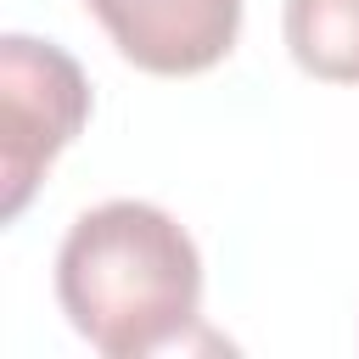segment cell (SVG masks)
Masks as SVG:
<instances>
[{
  "instance_id": "1",
  "label": "cell",
  "mask_w": 359,
  "mask_h": 359,
  "mask_svg": "<svg viewBox=\"0 0 359 359\" xmlns=\"http://www.w3.org/2000/svg\"><path fill=\"white\" fill-rule=\"evenodd\" d=\"M67 325L107 359L185 348L202 320V252L185 224L151 202H101L73 219L56 252Z\"/></svg>"
},
{
  "instance_id": "2",
  "label": "cell",
  "mask_w": 359,
  "mask_h": 359,
  "mask_svg": "<svg viewBox=\"0 0 359 359\" xmlns=\"http://www.w3.org/2000/svg\"><path fill=\"white\" fill-rule=\"evenodd\" d=\"M84 118H90L84 67L50 39L6 34L0 39V180H6L0 213L6 219L28 208L45 168L79 140Z\"/></svg>"
},
{
  "instance_id": "3",
  "label": "cell",
  "mask_w": 359,
  "mask_h": 359,
  "mask_svg": "<svg viewBox=\"0 0 359 359\" xmlns=\"http://www.w3.org/2000/svg\"><path fill=\"white\" fill-rule=\"evenodd\" d=\"M123 62L157 79L219 67L241 34V0H84Z\"/></svg>"
},
{
  "instance_id": "4",
  "label": "cell",
  "mask_w": 359,
  "mask_h": 359,
  "mask_svg": "<svg viewBox=\"0 0 359 359\" xmlns=\"http://www.w3.org/2000/svg\"><path fill=\"white\" fill-rule=\"evenodd\" d=\"M286 50L320 84H359V0H286Z\"/></svg>"
}]
</instances>
